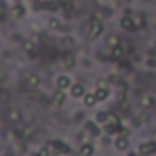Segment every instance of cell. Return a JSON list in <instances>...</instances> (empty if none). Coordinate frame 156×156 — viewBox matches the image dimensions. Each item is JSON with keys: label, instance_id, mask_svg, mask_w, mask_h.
Here are the masks:
<instances>
[{"label": "cell", "instance_id": "1", "mask_svg": "<svg viewBox=\"0 0 156 156\" xmlns=\"http://www.w3.org/2000/svg\"><path fill=\"white\" fill-rule=\"evenodd\" d=\"M24 87L30 90V92H39L41 87H42V77L37 73V72H28L24 75Z\"/></svg>", "mask_w": 156, "mask_h": 156}, {"label": "cell", "instance_id": "2", "mask_svg": "<svg viewBox=\"0 0 156 156\" xmlns=\"http://www.w3.org/2000/svg\"><path fill=\"white\" fill-rule=\"evenodd\" d=\"M28 15V6L24 2H20V0H15V2L9 6V17L13 20H20Z\"/></svg>", "mask_w": 156, "mask_h": 156}, {"label": "cell", "instance_id": "3", "mask_svg": "<svg viewBox=\"0 0 156 156\" xmlns=\"http://www.w3.org/2000/svg\"><path fill=\"white\" fill-rule=\"evenodd\" d=\"M6 119H8L9 123H13V125H19V123H22V121H24V110H22L19 105H13V107H9V108H8Z\"/></svg>", "mask_w": 156, "mask_h": 156}, {"label": "cell", "instance_id": "4", "mask_svg": "<svg viewBox=\"0 0 156 156\" xmlns=\"http://www.w3.org/2000/svg\"><path fill=\"white\" fill-rule=\"evenodd\" d=\"M53 85H55L57 90H64V92H68V90L72 88V85H73V79H72L68 73H59V75H55Z\"/></svg>", "mask_w": 156, "mask_h": 156}, {"label": "cell", "instance_id": "5", "mask_svg": "<svg viewBox=\"0 0 156 156\" xmlns=\"http://www.w3.org/2000/svg\"><path fill=\"white\" fill-rule=\"evenodd\" d=\"M50 99H51V107H53V108H62L64 103H66V99H68V92L57 90V88H55V90L51 92Z\"/></svg>", "mask_w": 156, "mask_h": 156}, {"label": "cell", "instance_id": "6", "mask_svg": "<svg viewBox=\"0 0 156 156\" xmlns=\"http://www.w3.org/2000/svg\"><path fill=\"white\" fill-rule=\"evenodd\" d=\"M103 33H105V24H103L101 20H94V22H90V28H88V39H90V41L99 39Z\"/></svg>", "mask_w": 156, "mask_h": 156}, {"label": "cell", "instance_id": "7", "mask_svg": "<svg viewBox=\"0 0 156 156\" xmlns=\"http://www.w3.org/2000/svg\"><path fill=\"white\" fill-rule=\"evenodd\" d=\"M62 20L57 17V15H50L48 17V20H46V30L48 31H51V33H59L61 30H62Z\"/></svg>", "mask_w": 156, "mask_h": 156}, {"label": "cell", "instance_id": "8", "mask_svg": "<svg viewBox=\"0 0 156 156\" xmlns=\"http://www.w3.org/2000/svg\"><path fill=\"white\" fill-rule=\"evenodd\" d=\"M50 145H51V149H53V152L55 154H68L72 149H70V145L64 141V140H59V138H55V140H51L50 141Z\"/></svg>", "mask_w": 156, "mask_h": 156}, {"label": "cell", "instance_id": "9", "mask_svg": "<svg viewBox=\"0 0 156 156\" xmlns=\"http://www.w3.org/2000/svg\"><path fill=\"white\" fill-rule=\"evenodd\" d=\"M20 48H22V51H24L26 55H33V53H37V50H39V42H37L35 39H31V37H26L24 42L20 44Z\"/></svg>", "mask_w": 156, "mask_h": 156}, {"label": "cell", "instance_id": "10", "mask_svg": "<svg viewBox=\"0 0 156 156\" xmlns=\"http://www.w3.org/2000/svg\"><path fill=\"white\" fill-rule=\"evenodd\" d=\"M62 8V4L59 0H42V6H41V11H48L51 15H55L59 9Z\"/></svg>", "mask_w": 156, "mask_h": 156}, {"label": "cell", "instance_id": "11", "mask_svg": "<svg viewBox=\"0 0 156 156\" xmlns=\"http://www.w3.org/2000/svg\"><path fill=\"white\" fill-rule=\"evenodd\" d=\"M68 94H70V98H73V99H83L85 94H87V88H85L83 83H73L72 88L68 90Z\"/></svg>", "mask_w": 156, "mask_h": 156}, {"label": "cell", "instance_id": "12", "mask_svg": "<svg viewBox=\"0 0 156 156\" xmlns=\"http://www.w3.org/2000/svg\"><path fill=\"white\" fill-rule=\"evenodd\" d=\"M138 152H140L141 156H151V154H154V152H156V141H154V140H151V141H141Z\"/></svg>", "mask_w": 156, "mask_h": 156}, {"label": "cell", "instance_id": "13", "mask_svg": "<svg viewBox=\"0 0 156 156\" xmlns=\"http://www.w3.org/2000/svg\"><path fill=\"white\" fill-rule=\"evenodd\" d=\"M24 39H26V35H24L22 31H19V30L9 31V35H8V42H9L11 46H20V44L24 42Z\"/></svg>", "mask_w": 156, "mask_h": 156}, {"label": "cell", "instance_id": "14", "mask_svg": "<svg viewBox=\"0 0 156 156\" xmlns=\"http://www.w3.org/2000/svg\"><path fill=\"white\" fill-rule=\"evenodd\" d=\"M119 26H121L125 31H136V30H138V26H136V22H134V17H130V15L121 17Z\"/></svg>", "mask_w": 156, "mask_h": 156}, {"label": "cell", "instance_id": "15", "mask_svg": "<svg viewBox=\"0 0 156 156\" xmlns=\"http://www.w3.org/2000/svg\"><path fill=\"white\" fill-rule=\"evenodd\" d=\"M62 68H66V70H73L75 68V64H77V59H75V55L73 53H70V51H66L64 55H62Z\"/></svg>", "mask_w": 156, "mask_h": 156}, {"label": "cell", "instance_id": "16", "mask_svg": "<svg viewBox=\"0 0 156 156\" xmlns=\"http://www.w3.org/2000/svg\"><path fill=\"white\" fill-rule=\"evenodd\" d=\"M83 101V105L87 107V108H94L99 101H98V98H96V92H87L85 94V98L81 99Z\"/></svg>", "mask_w": 156, "mask_h": 156}, {"label": "cell", "instance_id": "17", "mask_svg": "<svg viewBox=\"0 0 156 156\" xmlns=\"http://www.w3.org/2000/svg\"><path fill=\"white\" fill-rule=\"evenodd\" d=\"M85 130H87L90 136H94V138H98V136L101 134V130H99V127H98V121H87V123H85Z\"/></svg>", "mask_w": 156, "mask_h": 156}, {"label": "cell", "instance_id": "18", "mask_svg": "<svg viewBox=\"0 0 156 156\" xmlns=\"http://www.w3.org/2000/svg\"><path fill=\"white\" fill-rule=\"evenodd\" d=\"M114 147H116L119 152L127 151V149H129V138H127V136H118V138L114 140Z\"/></svg>", "mask_w": 156, "mask_h": 156}, {"label": "cell", "instance_id": "19", "mask_svg": "<svg viewBox=\"0 0 156 156\" xmlns=\"http://www.w3.org/2000/svg\"><path fill=\"white\" fill-rule=\"evenodd\" d=\"M94 145L90 141H83L81 147H79V156H94Z\"/></svg>", "mask_w": 156, "mask_h": 156}, {"label": "cell", "instance_id": "20", "mask_svg": "<svg viewBox=\"0 0 156 156\" xmlns=\"http://www.w3.org/2000/svg\"><path fill=\"white\" fill-rule=\"evenodd\" d=\"M35 134H37V129H35V125L22 127V140H24V141H30V140H31Z\"/></svg>", "mask_w": 156, "mask_h": 156}, {"label": "cell", "instance_id": "21", "mask_svg": "<svg viewBox=\"0 0 156 156\" xmlns=\"http://www.w3.org/2000/svg\"><path fill=\"white\" fill-rule=\"evenodd\" d=\"M37 156H53V149L50 143H44L37 149Z\"/></svg>", "mask_w": 156, "mask_h": 156}, {"label": "cell", "instance_id": "22", "mask_svg": "<svg viewBox=\"0 0 156 156\" xmlns=\"http://www.w3.org/2000/svg\"><path fill=\"white\" fill-rule=\"evenodd\" d=\"M108 96H110L108 88H96V98H98V101H99V103H101V101H107V99H108Z\"/></svg>", "mask_w": 156, "mask_h": 156}, {"label": "cell", "instance_id": "23", "mask_svg": "<svg viewBox=\"0 0 156 156\" xmlns=\"http://www.w3.org/2000/svg\"><path fill=\"white\" fill-rule=\"evenodd\" d=\"M156 105V99L152 98V96H143L141 98V107L143 108H151V107H154Z\"/></svg>", "mask_w": 156, "mask_h": 156}, {"label": "cell", "instance_id": "24", "mask_svg": "<svg viewBox=\"0 0 156 156\" xmlns=\"http://www.w3.org/2000/svg\"><path fill=\"white\" fill-rule=\"evenodd\" d=\"M108 118H110V112H107V110H99L96 114V121L98 123H108Z\"/></svg>", "mask_w": 156, "mask_h": 156}, {"label": "cell", "instance_id": "25", "mask_svg": "<svg viewBox=\"0 0 156 156\" xmlns=\"http://www.w3.org/2000/svg\"><path fill=\"white\" fill-rule=\"evenodd\" d=\"M134 22H136V26H138V28H145L147 19H145V15H143V13H136V15H134Z\"/></svg>", "mask_w": 156, "mask_h": 156}, {"label": "cell", "instance_id": "26", "mask_svg": "<svg viewBox=\"0 0 156 156\" xmlns=\"http://www.w3.org/2000/svg\"><path fill=\"white\" fill-rule=\"evenodd\" d=\"M121 130V125H112V123H105V132L107 134H114V132H119Z\"/></svg>", "mask_w": 156, "mask_h": 156}, {"label": "cell", "instance_id": "27", "mask_svg": "<svg viewBox=\"0 0 156 156\" xmlns=\"http://www.w3.org/2000/svg\"><path fill=\"white\" fill-rule=\"evenodd\" d=\"M121 55H123V48L121 46H114L112 51H110V59H121Z\"/></svg>", "mask_w": 156, "mask_h": 156}, {"label": "cell", "instance_id": "28", "mask_svg": "<svg viewBox=\"0 0 156 156\" xmlns=\"http://www.w3.org/2000/svg\"><path fill=\"white\" fill-rule=\"evenodd\" d=\"M108 44L114 48V46H119V39L116 37V35H112V37H108Z\"/></svg>", "mask_w": 156, "mask_h": 156}, {"label": "cell", "instance_id": "29", "mask_svg": "<svg viewBox=\"0 0 156 156\" xmlns=\"http://www.w3.org/2000/svg\"><path fill=\"white\" fill-rule=\"evenodd\" d=\"M108 123H112V125H121V123H119V118H118V116H114V114H110Z\"/></svg>", "mask_w": 156, "mask_h": 156}, {"label": "cell", "instance_id": "30", "mask_svg": "<svg viewBox=\"0 0 156 156\" xmlns=\"http://www.w3.org/2000/svg\"><path fill=\"white\" fill-rule=\"evenodd\" d=\"M13 57V51L11 50H4L2 51V59H11Z\"/></svg>", "mask_w": 156, "mask_h": 156}, {"label": "cell", "instance_id": "31", "mask_svg": "<svg viewBox=\"0 0 156 156\" xmlns=\"http://www.w3.org/2000/svg\"><path fill=\"white\" fill-rule=\"evenodd\" d=\"M96 87L98 88H107V81L105 79H99V81H96Z\"/></svg>", "mask_w": 156, "mask_h": 156}, {"label": "cell", "instance_id": "32", "mask_svg": "<svg viewBox=\"0 0 156 156\" xmlns=\"http://www.w3.org/2000/svg\"><path fill=\"white\" fill-rule=\"evenodd\" d=\"M147 66H151V68H156V61L151 57V59H147Z\"/></svg>", "mask_w": 156, "mask_h": 156}, {"label": "cell", "instance_id": "33", "mask_svg": "<svg viewBox=\"0 0 156 156\" xmlns=\"http://www.w3.org/2000/svg\"><path fill=\"white\" fill-rule=\"evenodd\" d=\"M83 119H85V114H81V112L75 114V121H83Z\"/></svg>", "mask_w": 156, "mask_h": 156}, {"label": "cell", "instance_id": "34", "mask_svg": "<svg viewBox=\"0 0 156 156\" xmlns=\"http://www.w3.org/2000/svg\"><path fill=\"white\" fill-rule=\"evenodd\" d=\"M4 98H6V90H4V87H2V85H0V101H2Z\"/></svg>", "mask_w": 156, "mask_h": 156}, {"label": "cell", "instance_id": "35", "mask_svg": "<svg viewBox=\"0 0 156 156\" xmlns=\"http://www.w3.org/2000/svg\"><path fill=\"white\" fill-rule=\"evenodd\" d=\"M2 156H17V154H15L13 151H4V152H2Z\"/></svg>", "mask_w": 156, "mask_h": 156}, {"label": "cell", "instance_id": "36", "mask_svg": "<svg viewBox=\"0 0 156 156\" xmlns=\"http://www.w3.org/2000/svg\"><path fill=\"white\" fill-rule=\"evenodd\" d=\"M2 129H4V119L0 118V132H2Z\"/></svg>", "mask_w": 156, "mask_h": 156}, {"label": "cell", "instance_id": "37", "mask_svg": "<svg viewBox=\"0 0 156 156\" xmlns=\"http://www.w3.org/2000/svg\"><path fill=\"white\" fill-rule=\"evenodd\" d=\"M127 156H138V152H129Z\"/></svg>", "mask_w": 156, "mask_h": 156}, {"label": "cell", "instance_id": "38", "mask_svg": "<svg viewBox=\"0 0 156 156\" xmlns=\"http://www.w3.org/2000/svg\"><path fill=\"white\" fill-rule=\"evenodd\" d=\"M64 2H72V4H75V0H64Z\"/></svg>", "mask_w": 156, "mask_h": 156}, {"label": "cell", "instance_id": "39", "mask_svg": "<svg viewBox=\"0 0 156 156\" xmlns=\"http://www.w3.org/2000/svg\"><path fill=\"white\" fill-rule=\"evenodd\" d=\"M152 140H154V141H156V132H154V136H152Z\"/></svg>", "mask_w": 156, "mask_h": 156}, {"label": "cell", "instance_id": "40", "mask_svg": "<svg viewBox=\"0 0 156 156\" xmlns=\"http://www.w3.org/2000/svg\"><path fill=\"white\" fill-rule=\"evenodd\" d=\"M101 2H110V0H101Z\"/></svg>", "mask_w": 156, "mask_h": 156}, {"label": "cell", "instance_id": "41", "mask_svg": "<svg viewBox=\"0 0 156 156\" xmlns=\"http://www.w3.org/2000/svg\"><path fill=\"white\" fill-rule=\"evenodd\" d=\"M141 2H149V0H141Z\"/></svg>", "mask_w": 156, "mask_h": 156}, {"label": "cell", "instance_id": "42", "mask_svg": "<svg viewBox=\"0 0 156 156\" xmlns=\"http://www.w3.org/2000/svg\"><path fill=\"white\" fill-rule=\"evenodd\" d=\"M154 48H156V41H154Z\"/></svg>", "mask_w": 156, "mask_h": 156}, {"label": "cell", "instance_id": "43", "mask_svg": "<svg viewBox=\"0 0 156 156\" xmlns=\"http://www.w3.org/2000/svg\"><path fill=\"white\" fill-rule=\"evenodd\" d=\"M0 156H2V152H0Z\"/></svg>", "mask_w": 156, "mask_h": 156}, {"label": "cell", "instance_id": "44", "mask_svg": "<svg viewBox=\"0 0 156 156\" xmlns=\"http://www.w3.org/2000/svg\"><path fill=\"white\" fill-rule=\"evenodd\" d=\"M0 39H2V35H0Z\"/></svg>", "mask_w": 156, "mask_h": 156}]
</instances>
